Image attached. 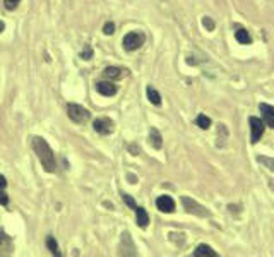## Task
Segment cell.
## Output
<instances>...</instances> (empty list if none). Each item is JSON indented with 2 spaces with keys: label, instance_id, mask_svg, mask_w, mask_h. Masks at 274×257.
<instances>
[{
  "label": "cell",
  "instance_id": "cell-24",
  "mask_svg": "<svg viewBox=\"0 0 274 257\" xmlns=\"http://www.w3.org/2000/svg\"><path fill=\"white\" fill-rule=\"evenodd\" d=\"M203 23H204V26L207 28L209 31H212V30H214V23H212V21L209 19V17H204V21H203Z\"/></svg>",
  "mask_w": 274,
  "mask_h": 257
},
{
  "label": "cell",
  "instance_id": "cell-3",
  "mask_svg": "<svg viewBox=\"0 0 274 257\" xmlns=\"http://www.w3.org/2000/svg\"><path fill=\"white\" fill-rule=\"evenodd\" d=\"M67 115L72 122H75V124H86V122L91 118V113H89L82 105H75V103L67 105Z\"/></svg>",
  "mask_w": 274,
  "mask_h": 257
},
{
  "label": "cell",
  "instance_id": "cell-5",
  "mask_svg": "<svg viewBox=\"0 0 274 257\" xmlns=\"http://www.w3.org/2000/svg\"><path fill=\"white\" fill-rule=\"evenodd\" d=\"M113 122H111V118L108 117H100V118H95V122H93V129L96 130L98 134H102V136H108V134L113 132Z\"/></svg>",
  "mask_w": 274,
  "mask_h": 257
},
{
  "label": "cell",
  "instance_id": "cell-9",
  "mask_svg": "<svg viewBox=\"0 0 274 257\" xmlns=\"http://www.w3.org/2000/svg\"><path fill=\"white\" fill-rule=\"evenodd\" d=\"M259 108H261V113H262V118H264L266 125L274 129V107H271V105H268V103H261Z\"/></svg>",
  "mask_w": 274,
  "mask_h": 257
},
{
  "label": "cell",
  "instance_id": "cell-26",
  "mask_svg": "<svg viewBox=\"0 0 274 257\" xmlns=\"http://www.w3.org/2000/svg\"><path fill=\"white\" fill-rule=\"evenodd\" d=\"M3 30H5V24H3L2 21H0V33H2Z\"/></svg>",
  "mask_w": 274,
  "mask_h": 257
},
{
  "label": "cell",
  "instance_id": "cell-25",
  "mask_svg": "<svg viewBox=\"0 0 274 257\" xmlns=\"http://www.w3.org/2000/svg\"><path fill=\"white\" fill-rule=\"evenodd\" d=\"M7 240H9V238L5 237V233H3V231H0V247H3V245L7 244Z\"/></svg>",
  "mask_w": 274,
  "mask_h": 257
},
{
  "label": "cell",
  "instance_id": "cell-8",
  "mask_svg": "<svg viewBox=\"0 0 274 257\" xmlns=\"http://www.w3.org/2000/svg\"><path fill=\"white\" fill-rule=\"evenodd\" d=\"M96 91L103 96H115L117 95V86L110 81H100L98 84H96Z\"/></svg>",
  "mask_w": 274,
  "mask_h": 257
},
{
  "label": "cell",
  "instance_id": "cell-4",
  "mask_svg": "<svg viewBox=\"0 0 274 257\" xmlns=\"http://www.w3.org/2000/svg\"><path fill=\"white\" fill-rule=\"evenodd\" d=\"M248 124H250V143L252 144H257L259 141H261V137L264 136V122L261 120V118L257 117H250L248 118Z\"/></svg>",
  "mask_w": 274,
  "mask_h": 257
},
{
  "label": "cell",
  "instance_id": "cell-1",
  "mask_svg": "<svg viewBox=\"0 0 274 257\" xmlns=\"http://www.w3.org/2000/svg\"><path fill=\"white\" fill-rule=\"evenodd\" d=\"M33 149L36 153V156H38V160L41 161L43 168L46 170L48 173H53L57 170V163H55V156H53V151L52 147L48 146V143H46L43 137L39 136H34L33 137Z\"/></svg>",
  "mask_w": 274,
  "mask_h": 257
},
{
  "label": "cell",
  "instance_id": "cell-23",
  "mask_svg": "<svg viewBox=\"0 0 274 257\" xmlns=\"http://www.w3.org/2000/svg\"><path fill=\"white\" fill-rule=\"evenodd\" d=\"M103 33H104V35H108V36L113 35V33H115V24L113 23H106L103 26Z\"/></svg>",
  "mask_w": 274,
  "mask_h": 257
},
{
  "label": "cell",
  "instance_id": "cell-21",
  "mask_svg": "<svg viewBox=\"0 0 274 257\" xmlns=\"http://www.w3.org/2000/svg\"><path fill=\"white\" fill-rule=\"evenodd\" d=\"M81 57H82L84 60H89V59H91V57H93V48H91V46L86 45L84 50H82V53H81Z\"/></svg>",
  "mask_w": 274,
  "mask_h": 257
},
{
  "label": "cell",
  "instance_id": "cell-7",
  "mask_svg": "<svg viewBox=\"0 0 274 257\" xmlns=\"http://www.w3.org/2000/svg\"><path fill=\"white\" fill-rule=\"evenodd\" d=\"M156 208L161 213H173L175 211V201H173L170 195H160L156 199Z\"/></svg>",
  "mask_w": 274,
  "mask_h": 257
},
{
  "label": "cell",
  "instance_id": "cell-10",
  "mask_svg": "<svg viewBox=\"0 0 274 257\" xmlns=\"http://www.w3.org/2000/svg\"><path fill=\"white\" fill-rule=\"evenodd\" d=\"M125 74H127V71H125V69H118V67H106L103 71V75L106 79H122Z\"/></svg>",
  "mask_w": 274,
  "mask_h": 257
},
{
  "label": "cell",
  "instance_id": "cell-17",
  "mask_svg": "<svg viewBox=\"0 0 274 257\" xmlns=\"http://www.w3.org/2000/svg\"><path fill=\"white\" fill-rule=\"evenodd\" d=\"M46 247L50 249V252H52L53 256H57V257H60V251H59V245H57V240L55 238L52 237V235H48L46 237Z\"/></svg>",
  "mask_w": 274,
  "mask_h": 257
},
{
  "label": "cell",
  "instance_id": "cell-13",
  "mask_svg": "<svg viewBox=\"0 0 274 257\" xmlns=\"http://www.w3.org/2000/svg\"><path fill=\"white\" fill-rule=\"evenodd\" d=\"M235 38H237V41L241 43V45H250L252 43V36L248 35L247 30H237Z\"/></svg>",
  "mask_w": 274,
  "mask_h": 257
},
{
  "label": "cell",
  "instance_id": "cell-14",
  "mask_svg": "<svg viewBox=\"0 0 274 257\" xmlns=\"http://www.w3.org/2000/svg\"><path fill=\"white\" fill-rule=\"evenodd\" d=\"M146 93H147V100H149L153 105H156V107H160V105H161V96H160V93H158L156 89L153 88V86H147Z\"/></svg>",
  "mask_w": 274,
  "mask_h": 257
},
{
  "label": "cell",
  "instance_id": "cell-11",
  "mask_svg": "<svg viewBox=\"0 0 274 257\" xmlns=\"http://www.w3.org/2000/svg\"><path fill=\"white\" fill-rule=\"evenodd\" d=\"M194 256L196 257H203V256H207V257H218V252H214L212 251L209 245H206V244H201V245H197V249L194 251Z\"/></svg>",
  "mask_w": 274,
  "mask_h": 257
},
{
  "label": "cell",
  "instance_id": "cell-16",
  "mask_svg": "<svg viewBox=\"0 0 274 257\" xmlns=\"http://www.w3.org/2000/svg\"><path fill=\"white\" fill-rule=\"evenodd\" d=\"M149 137H151V143H153V146L156 147V149H161V146H163V139H161L160 132H158L156 129H151Z\"/></svg>",
  "mask_w": 274,
  "mask_h": 257
},
{
  "label": "cell",
  "instance_id": "cell-6",
  "mask_svg": "<svg viewBox=\"0 0 274 257\" xmlns=\"http://www.w3.org/2000/svg\"><path fill=\"white\" fill-rule=\"evenodd\" d=\"M182 204L189 213H194V215H197V216H209V213L206 211V208H203L201 204H197V202L192 201L190 197H182Z\"/></svg>",
  "mask_w": 274,
  "mask_h": 257
},
{
  "label": "cell",
  "instance_id": "cell-18",
  "mask_svg": "<svg viewBox=\"0 0 274 257\" xmlns=\"http://www.w3.org/2000/svg\"><path fill=\"white\" fill-rule=\"evenodd\" d=\"M196 124H197V127H201V129H209L211 127V118L209 117H206L204 113H201L199 117L196 118Z\"/></svg>",
  "mask_w": 274,
  "mask_h": 257
},
{
  "label": "cell",
  "instance_id": "cell-12",
  "mask_svg": "<svg viewBox=\"0 0 274 257\" xmlns=\"http://www.w3.org/2000/svg\"><path fill=\"white\" fill-rule=\"evenodd\" d=\"M136 215H137V225H139L140 228H146L147 225H149V215L146 213V209L137 206Z\"/></svg>",
  "mask_w": 274,
  "mask_h": 257
},
{
  "label": "cell",
  "instance_id": "cell-2",
  "mask_svg": "<svg viewBox=\"0 0 274 257\" xmlns=\"http://www.w3.org/2000/svg\"><path fill=\"white\" fill-rule=\"evenodd\" d=\"M144 41H146V35L142 31H131L124 36L122 45H124V48L127 52H136V50H139L144 45Z\"/></svg>",
  "mask_w": 274,
  "mask_h": 257
},
{
  "label": "cell",
  "instance_id": "cell-22",
  "mask_svg": "<svg viewBox=\"0 0 274 257\" xmlns=\"http://www.w3.org/2000/svg\"><path fill=\"white\" fill-rule=\"evenodd\" d=\"M122 197H124L125 204H127L129 208H132V209H136V208H137L136 201H134V199H132V197H131V195H129V194H124V195H122Z\"/></svg>",
  "mask_w": 274,
  "mask_h": 257
},
{
  "label": "cell",
  "instance_id": "cell-19",
  "mask_svg": "<svg viewBox=\"0 0 274 257\" xmlns=\"http://www.w3.org/2000/svg\"><path fill=\"white\" fill-rule=\"evenodd\" d=\"M259 163H262V165L266 166V168L269 170V172L274 173V158H269V156H259L257 158Z\"/></svg>",
  "mask_w": 274,
  "mask_h": 257
},
{
  "label": "cell",
  "instance_id": "cell-20",
  "mask_svg": "<svg viewBox=\"0 0 274 257\" xmlns=\"http://www.w3.org/2000/svg\"><path fill=\"white\" fill-rule=\"evenodd\" d=\"M3 3H5L7 10H16L17 5L21 3V0H3Z\"/></svg>",
  "mask_w": 274,
  "mask_h": 257
},
{
  "label": "cell",
  "instance_id": "cell-15",
  "mask_svg": "<svg viewBox=\"0 0 274 257\" xmlns=\"http://www.w3.org/2000/svg\"><path fill=\"white\" fill-rule=\"evenodd\" d=\"M5 187H7V180L3 175H0V204L5 206L9 202V195L5 194Z\"/></svg>",
  "mask_w": 274,
  "mask_h": 257
}]
</instances>
